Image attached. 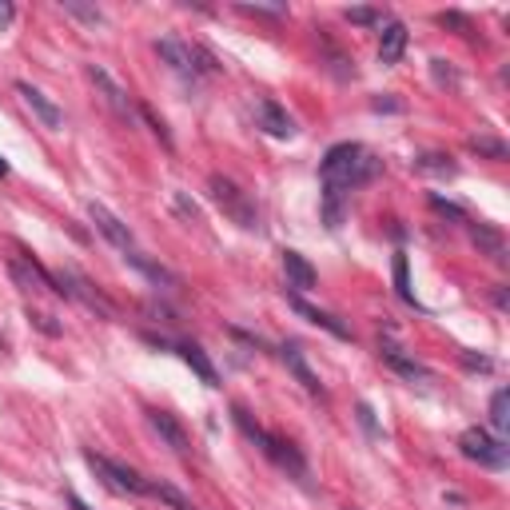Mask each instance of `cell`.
Masks as SVG:
<instances>
[{"label":"cell","mask_w":510,"mask_h":510,"mask_svg":"<svg viewBox=\"0 0 510 510\" xmlns=\"http://www.w3.org/2000/svg\"><path fill=\"white\" fill-rule=\"evenodd\" d=\"M84 76H88V84L96 88V96H100V100L112 108L116 116H120V120L132 128L136 120H140V108H136V100L132 96H128V88L124 84H116L112 76H108V68H100V64H84Z\"/></svg>","instance_id":"cell-4"},{"label":"cell","mask_w":510,"mask_h":510,"mask_svg":"<svg viewBox=\"0 0 510 510\" xmlns=\"http://www.w3.org/2000/svg\"><path fill=\"white\" fill-rule=\"evenodd\" d=\"M5 176H8V160L0 156V180H5Z\"/></svg>","instance_id":"cell-36"},{"label":"cell","mask_w":510,"mask_h":510,"mask_svg":"<svg viewBox=\"0 0 510 510\" xmlns=\"http://www.w3.org/2000/svg\"><path fill=\"white\" fill-rule=\"evenodd\" d=\"M64 13L88 20V25H104V13H100V8H88V5H80V0H64Z\"/></svg>","instance_id":"cell-25"},{"label":"cell","mask_w":510,"mask_h":510,"mask_svg":"<svg viewBox=\"0 0 510 510\" xmlns=\"http://www.w3.org/2000/svg\"><path fill=\"white\" fill-rule=\"evenodd\" d=\"M140 116H144V120L151 124V132H156L160 140H164V144L172 148V136H168V128H164V120H156V116H151V108H144V104H140Z\"/></svg>","instance_id":"cell-30"},{"label":"cell","mask_w":510,"mask_h":510,"mask_svg":"<svg viewBox=\"0 0 510 510\" xmlns=\"http://www.w3.org/2000/svg\"><path fill=\"white\" fill-rule=\"evenodd\" d=\"M156 57L164 60L176 76H183V80H195V76H200V64H195V45H183V40H176V36H160L156 40Z\"/></svg>","instance_id":"cell-7"},{"label":"cell","mask_w":510,"mask_h":510,"mask_svg":"<svg viewBox=\"0 0 510 510\" xmlns=\"http://www.w3.org/2000/svg\"><path fill=\"white\" fill-rule=\"evenodd\" d=\"M431 208L435 212H442V215H451L454 224H471V215H466L459 203H451V200H442V195H431Z\"/></svg>","instance_id":"cell-26"},{"label":"cell","mask_w":510,"mask_h":510,"mask_svg":"<svg viewBox=\"0 0 510 510\" xmlns=\"http://www.w3.org/2000/svg\"><path fill=\"white\" fill-rule=\"evenodd\" d=\"M471 148L479 151V156H491V160H506V144L494 136H471Z\"/></svg>","instance_id":"cell-23"},{"label":"cell","mask_w":510,"mask_h":510,"mask_svg":"<svg viewBox=\"0 0 510 510\" xmlns=\"http://www.w3.org/2000/svg\"><path fill=\"white\" fill-rule=\"evenodd\" d=\"M124 259H128V264H132V267H140V271H144V276L151 279V284L180 287V276H172V271H168L164 264H151V259H148V255H140L136 247H132V252H124Z\"/></svg>","instance_id":"cell-19"},{"label":"cell","mask_w":510,"mask_h":510,"mask_svg":"<svg viewBox=\"0 0 510 510\" xmlns=\"http://www.w3.org/2000/svg\"><path fill=\"white\" fill-rule=\"evenodd\" d=\"M471 240L479 244L483 252L494 259V264H506V240L494 232V227H483V224H479V227H471Z\"/></svg>","instance_id":"cell-20"},{"label":"cell","mask_w":510,"mask_h":510,"mask_svg":"<svg viewBox=\"0 0 510 510\" xmlns=\"http://www.w3.org/2000/svg\"><path fill=\"white\" fill-rule=\"evenodd\" d=\"M259 451H264L276 466H284V471H291L296 479H303V474H307V463H303V454H299L296 447H291V442H284V439L264 435V442H259Z\"/></svg>","instance_id":"cell-10"},{"label":"cell","mask_w":510,"mask_h":510,"mask_svg":"<svg viewBox=\"0 0 510 510\" xmlns=\"http://www.w3.org/2000/svg\"><path fill=\"white\" fill-rule=\"evenodd\" d=\"M431 64H435V80L439 84H451V88H459V76H454L447 64H442V60H431Z\"/></svg>","instance_id":"cell-32"},{"label":"cell","mask_w":510,"mask_h":510,"mask_svg":"<svg viewBox=\"0 0 510 510\" xmlns=\"http://www.w3.org/2000/svg\"><path fill=\"white\" fill-rule=\"evenodd\" d=\"M291 307H296V311H299V316L307 319V323H316V328L331 331L335 339H351V328H347V323H339V319H335L331 311H319V307H311V303H303L299 296H291Z\"/></svg>","instance_id":"cell-16"},{"label":"cell","mask_w":510,"mask_h":510,"mask_svg":"<svg viewBox=\"0 0 510 510\" xmlns=\"http://www.w3.org/2000/svg\"><path fill=\"white\" fill-rule=\"evenodd\" d=\"M172 351H176L180 359L188 363L192 371L200 375L208 387H220V375H215V367H212V359H208V355H203V347H195V343H172Z\"/></svg>","instance_id":"cell-15"},{"label":"cell","mask_w":510,"mask_h":510,"mask_svg":"<svg viewBox=\"0 0 510 510\" xmlns=\"http://www.w3.org/2000/svg\"><path fill=\"white\" fill-rule=\"evenodd\" d=\"M279 359H284V363H287V371H291V375H296V379H299V383H303V387H307V390H311V395H323V383H319V375H316V371H311V367H307V359H303V351H299V347H296V343H287V347H279Z\"/></svg>","instance_id":"cell-14"},{"label":"cell","mask_w":510,"mask_h":510,"mask_svg":"<svg viewBox=\"0 0 510 510\" xmlns=\"http://www.w3.org/2000/svg\"><path fill=\"white\" fill-rule=\"evenodd\" d=\"M28 319L36 323L45 335H60V323H52V316H45V311H28Z\"/></svg>","instance_id":"cell-31"},{"label":"cell","mask_w":510,"mask_h":510,"mask_svg":"<svg viewBox=\"0 0 510 510\" xmlns=\"http://www.w3.org/2000/svg\"><path fill=\"white\" fill-rule=\"evenodd\" d=\"M13 25V5H0V28Z\"/></svg>","instance_id":"cell-35"},{"label":"cell","mask_w":510,"mask_h":510,"mask_svg":"<svg viewBox=\"0 0 510 510\" xmlns=\"http://www.w3.org/2000/svg\"><path fill=\"white\" fill-rule=\"evenodd\" d=\"M284 271H287V287H296V291H311L319 279L316 267H311L299 252H284Z\"/></svg>","instance_id":"cell-17"},{"label":"cell","mask_w":510,"mask_h":510,"mask_svg":"<svg viewBox=\"0 0 510 510\" xmlns=\"http://www.w3.org/2000/svg\"><path fill=\"white\" fill-rule=\"evenodd\" d=\"M244 8H247V13H271V16H284L287 13L284 5H244Z\"/></svg>","instance_id":"cell-33"},{"label":"cell","mask_w":510,"mask_h":510,"mask_svg":"<svg viewBox=\"0 0 510 510\" xmlns=\"http://www.w3.org/2000/svg\"><path fill=\"white\" fill-rule=\"evenodd\" d=\"M407 52V25L403 20H387L383 32H379V60L383 64H399Z\"/></svg>","instance_id":"cell-12"},{"label":"cell","mask_w":510,"mask_h":510,"mask_svg":"<svg viewBox=\"0 0 510 510\" xmlns=\"http://www.w3.org/2000/svg\"><path fill=\"white\" fill-rule=\"evenodd\" d=\"M172 203L180 208L183 220H195V224H200V208H195V203H188V195H183V192H172Z\"/></svg>","instance_id":"cell-28"},{"label":"cell","mask_w":510,"mask_h":510,"mask_svg":"<svg viewBox=\"0 0 510 510\" xmlns=\"http://www.w3.org/2000/svg\"><path fill=\"white\" fill-rule=\"evenodd\" d=\"M52 284H57V296L76 299V303H84L88 311H100L104 319H112V303H108L100 291H96L88 279L80 276V271H60V276H52Z\"/></svg>","instance_id":"cell-6"},{"label":"cell","mask_w":510,"mask_h":510,"mask_svg":"<svg viewBox=\"0 0 510 510\" xmlns=\"http://www.w3.org/2000/svg\"><path fill=\"white\" fill-rule=\"evenodd\" d=\"M395 287H399V299H403V303H415V291H411V276H407V255H403V252L395 255Z\"/></svg>","instance_id":"cell-24"},{"label":"cell","mask_w":510,"mask_h":510,"mask_svg":"<svg viewBox=\"0 0 510 510\" xmlns=\"http://www.w3.org/2000/svg\"><path fill=\"white\" fill-rule=\"evenodd\" d=\"M379 160L367 151L363 144H335L328 156H323V220L328 227H339V215H343V200L347 192L363 188L367 180L379 176Z\"/></svg>","instance_id":"cell-1"},{"label":"cell","mask_w":510,"mask_h":510,"mask_svg":"<svg viewBox=\"0 0 510 510\" xmlns=\"http://www.w3.org/2000/svg\"><path fill=\"white\" fill-rule=\"evenodd\" d=\"M415 168H419V172H431V176H454V172H459V168L451 164V156H439V151H431V156H422Z\"/></svg>","instance_id":"cell-22"},{"label":"cell","mask_w":510,"mask_h":510,"mask_svg":"<svg viewBox=\"0 0 510 510\" xmlns=\"http://www.w3.org/2000/svg\"><path fill=\"white\" fill-rule=\"evenodd\" d=\"M208 188H212V200L224 208L227 220H232V224H240L244 232H255V227H259L255 200L240 188V183H232L227 176H212V180H208Z\"/></svg>","instance_id":"cell-2"},{"label":"cell","mask_w":510,"mask_h":510,"mask_svg":"<svg viewBox=\"0 0 510 510\" xmlns=\"http://www.w3.org/2000/svg\"><path fill=\"white\" fill-rule=\"evenodd\" d=\"M148 422H151V431H156V435L164 439V442H168V447L176 451V454H188V451H192V442H188V431H183L180 422L168 415V411H148Z\"/></svg>","instance_id":"cell-11"},{"label":"cell","mask_w":510,"mask_h":510,"mask_svg":"<svg viewBox=\"0 0 510 510\" xmlns=\"http://www.w3.org/2000/svg\"><path fill=\"white\" fill-rule=\"evenodd\" d=\"M439 25H442V28H459L463 36H471V32H474V28H471V20L459 16V13H442V16H439Z\"/></svg>","instance_id":"cell-29"},{"label":"cell","mask_w":510,"mask_h":510,"mask_svg":"<svg viewBox=\"0 0 510 510\" xmlns=\"http://www.w3.org/2000/svg\"><path fill=\"white\" fill-rule=\"evenodd\" d=\"M379 355H383V363L390 367V371H399L403 379H411V383H415V379H431V371H427V367H422V363H415V359H411V355H403L395 343H383V351H379Z\"/></svg>","instance_id":"cell-18"},{"label":"cell","mask_w":510,"mask_h":510,"mask_svg":"<svg viewBox=\"0 0 510 510\" xmlns=\"http://www.w3.org/2000/svg\"><path fill=\"white\" fill-rule=\"evenodd\" d=\"M88 220L96 224V232H100V235H104V240L112 244V247H120V252H132V247H136L132 232H128V224H124L116 212H108L104 203H96V200L88 203Z\"/></svg>","instance_id":"cell-8"},{"label":"cell","mask_w":510,"mask_h":510,"mask_svg":"<svg viewBox=\"0 0 510 510\" xmlns=\"http://www.w3.org/2000/svg\"><path fill=\"white\" fill-rule=\"evenodd\" d=\"M255 120H259V128H264L267 136H276V140H291L296 136V120L287 116V108H279L276 100H259L255 104Z\"/></svg>","instance_id":"cell-9"},{"label":"cell","mask_w":510,"mask_h":510,"mask_svg":"<svg viewBox=\"0 0 510 510\" xmlns=\"http://www.w3.org/2000/svg\"><path fill=\"white\" fill-rule=\"evenodd\" d=\"M347 20L351 25H383V13L379 8H347Z\"/></svg>","instance_id":"cell-27"},{"label":"cell","mask_w":510,"mask_h":510,"mask_svg":"<svg viewBox=\"0 0 510 510\" xmlns=\"http://www.w3.org/2000/svg\"><path fill=\"white\" fill-rule=\"evenodd\" d=\"M84 463H88L92 471L100 474V479H104L108 486H112V491H120V494H151V479H144V474L132 471V466L108 459V454L84 451Z\"/></svg>","instance_id":"cell-3"},{"label":"cell","mask_w":510,"mask_h":510,"mask_svg":"<svg viewBox=\"0 0 510 510\" xmlns=\"http://www.w3.org/2000/svg\"><path fill=\"white\" fill-rule=\"evenodd\" d=\"M491 427L498 431V435L510 431V390L506 387H498L494 399H491Z\"/></svg>","instance_id":"cell-21"},{"label":"cell","mask_w":510,"mask_h":510,"mask_svg":"<svg viewBox=\"0 0 510 510\" xmlns=\"http://www.w3.org/2000/svg\"><path fill=\"white\" fill-rule=\"evenodd\" d=\"M459 451H463L471 463H479V466H491V471H503V466L510 463V447H506L503 439L486 435L483 427H471V431H463V435H459Z\"/></svg>","instance_id":"cell-5"},{"label":"cell","mask_w":510,"mask_h":510,"mask_svg":"<svg viewBox=\"0 0 510 510\" xmlns=\"http://www.w3.org/2000/svg\"><path fill=\"white\" fill-rule=\"evenodd\" d=\"M371 108L375 112H403V104L399 100H371Z\"/></svg>","instance_id":"cell-34"},{"label":"cell","mask_w":510,"mask_h":510,"mask_svg":"<svg viewBox=\"0 0 510 510\" xmlns=\"http://www.w3.org/2000/svg\"><path fill=\"white\" fill-rule=\"evenodd\" d=\"M16 92L25 96V104H28L32 112L40 116V124H45V128H64V112H60V108L52 104V100H48V96L40 92V88H32V84H25V80H20V84H16Z\"/></svg>","instance_id":"cell-13"}]
</instances>
